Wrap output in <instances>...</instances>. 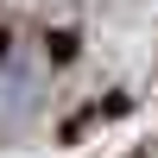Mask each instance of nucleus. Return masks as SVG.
Instances as JSON below:
<instances>
[{
	"label": "nucleus",
	"mask_w": 158,
	"mask_h": 158,
	"mask_svg": "<svg viewBox=\"0 0 158 158\" xmlns=\"http://www.w3.org/2000/svg\"><path fill=\"white\" fill-rule=\"evenodd\" d=\"M44 95V70H38L32 51H6L0 63V120H25Z\"/></svg>",
	"instance_id": "obj_1"
}]
</instances>
